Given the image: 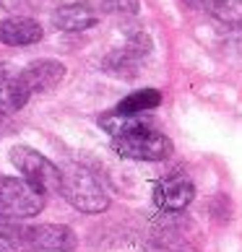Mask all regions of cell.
<instances>
[{"label":"cell","mask_w":242,"mask_h":252,"mask_svg":"<svg viewBox=\"0 0 242 252\" xmlns=\"http://www.w3.org/2000/svg\"><path fill=\"white\" fill-rule=\"evenodd\" d=\"M60 192L81 213H102L109 205L99 180L81 164H65V169H60Z\"/></svg>","instance_id":"obj_1"},{"label":"cell","mask_w":242,"mask_h":252,"mask_svg":"<svg viewBox=\"0 0 242 252\" xmlns=\"http://www.w3.org/2000/svg\"><path fill=\"white\" fill-rule=\"evenodd\" d=\"M112 148L123 158H133V161H164L172 154L170 138L156 133L148 123L112 138Z\"/></svg>","instance_id":"obj_2"},{"label":"cell","mask_w":242,"mask_h":252,"mask_svg":"<svg viewBox=\"0 0 242 252\" xmlns=\"http://www.w3.org/2000/svg\"><path fill=\"white\" fill-rule=\"evenodd\" d=\"M11 164L21 172V180H26L42 195L60 192V169L39 151H34L29 146H13L11 148Z\"/></svg>","instance_id":"obj_3"},{"label":"cell","mask_w":242,"mask_h":252,"mask_svg":"<svg viewBox=\"0 0 242 252\" xmlns=\"http://www.w3.org/2000/svg\"><path fill=\"white\" fill-rule=\"evenodd\" d=\"M44 198L21 177H0V213L8 219H32L44 208Z\"/></svg>","instance_id":"obj_4"},{"label":"cell","mask_w":242,"mask_h":252,"mask_svg":"<svg viewBox=\"0 0 242 252\" xmlns=\"http://www.w3.org/2000/svg\"><path fill=\"white\" fill-rule=\"evenodd\" d=\"M18 242L26 252H73L78 245L73 229L60 223H44V226H21Z\"/></svg>","instance_id":"obj_5"},{"label":"cell","mask_w":242,"mask_h":252,"mask_svg":"<svg viewBox=\"0 0 242 252\" xmlns=\"http://www.w3.org/2000/svg\"><path fill=\"white\" fill-rule=\"evenodd\" d=\"M193 195H195V188H193L190 177L182 172H172L156 182L154 203H156V208H162L167 213H177L182 208H188Z\"/></svg>","instance_id":"obj_6"},{"label":"cell","mask_w":242,"mask_h":252,"mask_svg":"<svg viewBox=\"0 0 242 252\" xmlns=\"http://www.w3.org/2000/svg\"><path fill=\"white\" fill-rule=\"evenodd\" d=\"M18 76H21L24 91L32 99L34 94H42V91H50V89L58 86L65 78V65L58 63V60H36L32 65H26Z\"/></svg>","instance_id":"obj_7"},{"label":"cell","mask_w":242,"mask_h":252,"mask_svg":"<svg viewBox=\"0 0 242 252\" xmlns=\"http://www.w3.org/2000/svg\"><path fill=\"white\" fill-rule=\"evenodd\" d=\"M42 26L29 16H11L0 21V42L8 47H29L42 39Z\"/></svg>","instance_id":"obj_8"},{"label":"cell","mask_w":242,"mask_h":252,"mask_svg":"<svg viewBox=\"0 0 242 252\" xmlns=\"http://www.w3.org/2000/svg\"><path fill=\"white\" fill-rule=\"evenodd\" d=\"M26 101H29V94L24 91L21 76L11 65L0 63V117H8L13 112H18Z\"/></svg>","instance_id":"obj_9"},{"label":"cell","mask_w":242,"mask_h":252,"mask_svg":"<svg viewBox=\"0 0 242 252\" xmlns=\"http://www.w3.org/2000/svg\"><path fill=\"white\" fill-rule=\"evenodd\" d=\"M52 24L60 32H83L97 24V11L86 3H68L52 13Z\"/></svg>","instance_id":"obj_10"},{"label":"cell","mask_w":242,"mask_h":252,"mask_svg":"<svg viewBox=\"0 0 242 252\" xmlns=\"http://www.w3.org/2000/svg\"><path fill=\"white\" fill-rule=\"evenodd\" d=\"M159 104H162V94H159V91H156V89H141V91H136V94L125 96L115 107V112H117V115H143V112L159 107Z\"/></svg>","instance_id":"obj_11"},{"label":"cell","mask_w":242,"mask_h":252,"mask_svg":"<svg viewBox=\"0 0 242 252\" xmlns=\"http://www.w3.org/2000/svg\"><path fill=\"white\" fill-rule=\"evenodd\" d=\"M206 8L219 21L242 26V0H206Z\"/></svg>","instance_id":"obj_12"},{"label":"cell","mask_w":242,"mask_h":252,"mask_svg":"<svg viewBox=\"0 0 242 252\" xmlns=\"http://www.w3.org/2000/svg\"><path fill=\"white\" fill-rule=\"evenodd\" d=\"M102 8L112 16H136L138 0H102Z\"/></svg>","instance_id":"obj_13"},{"label":"cell","mask_w":242,"mask_h":252,"mask_svg":"<svg viewBox=\"0 0 242 252\" xmlns=\"http://www.w3.org/2000/svg\"><path fill=\"white\" fill-rule=\"evenodd\" d=\"M0 252H24L18 234H0Z\"/></svg>","instance_id":"obj_14"},{"label":"cell","mask_w":242,"mask_h":252,"mask_svg":"<svg viewBox=\"0 0 242 252\" xmlns=\"http://www.w3.org/2000/svg\"><path fill=\"white\" fill-rule=\"evenodd\" d=\"M34 0H0V5L5 8V11H11V13H24V11H29Z\"/></svg>","instance_id":"obj_15"},{"label":"cell","mask_w":242,"mask_h":252,"mask_svg":"<svg viewBox=\"0 0 242 252\" xmlns=\"http://www.w3.org/2000/svg\"><path fill=\"white\" fill-rule=\"evenodd\" d=\"M18 223L13 219H8L5 213H0V234H18Z\"/></svg>","instance_id":"obj_16"}]
</instances>
